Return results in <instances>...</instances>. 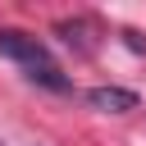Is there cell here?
Returning <instances> with one entry per match:
<instances>
[{
	"label": "cell",
	"mask_w": 146,
	"mask_h": 146,
	"mask_svg": "<svg viewBox=\"0 0 146 146\" xmlns=\"http://www.w3.org/2000/svg\"><path fill=\"white\" fill-rule=\"evenodd\" d=\"M0 55L14 59V64L27 73V82H36V87H46V91H68V87H73V82L64 78V68L50 59V50H46L36 36L18 32V27H0Z\"/></svg>",
	"instance_id": "obj_1"
},
{
	"label": "cell",
	"mask_w": 146,
	"mask_h": 146,
	"mask_svg": "<svg viewBox=\"0 0 146 146\" xmlns=\"http://www.w3.org/2000/svg\"><path fill=\"white\" fill-rule=\"evenodd\" d=\"M87 105L91 110H105V114H128V110H137V96L128 87H91L87 91Z\"/></svg>",
	"instance_id": "obj_2"
},
{
	"label": "cell",
	"mask_w": 146,
	"mask_h": 146,
	"mask_svg": "<svg viewBox=\"0 0 146 146\" xmlns=\"http://www.w3.org/2000/svg\"><path fill=\"white\" fill-rule=\"evenodd\" d=\"M91 32H96V27H91L87 18H73V23H59V36H64V46H73L78 55H91V50H96Z\"/></svg>",
	"instance_id": "obj_3"
}]
</instances>
